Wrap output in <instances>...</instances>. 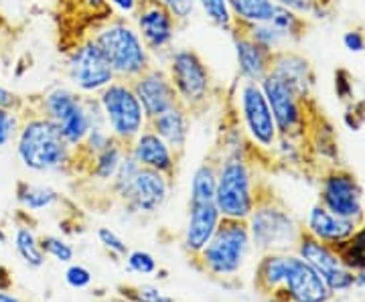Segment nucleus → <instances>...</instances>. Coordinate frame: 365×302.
Masks as SVG:
<instances>
[{"label":"nucleus","instance_id":"obj_13","mask_svg":"<svg viewBox=\"0 0 365 302\" xmlns=\"http://www.w3.org/2000/svg\"><path fill=\"white\" fill-rule=\"evenodd\" d=\"M138 35L150 53L169 49L177 35V19L160 0H138L134 11Z\"/></svg>","mask_w":365,"mask_h":302},{"label":"nucleus","instance_id":"obj_17","mask_svg":"<svg viewBox=\"0 0 365 302\" xmlns=\"http://www.w3.org/2000/svg\"><path fill=\"white\" fill-rule=\"evenodd\" d=\"M232 39L235 47V59H237V71L244 81H254L260 83L262 79L270 73V63H272V53L264 49L260 43L250 37L248 33L242 28L240 23L234 21L232 28Z\"/></svg>","mask_w":365,"mask_h":302},{"label":"nucleus","instance_id":"obj_7","mask_svg":"<svg viewBox=\"0 0 365 302\" xmlns=\"http://www.w3.org/2000/svg\"><path fill=\"white\" fill-rule=\"evenodd\" d=\"M167 73L175 85L179 104L189 114L201 112L207 105L211 98V73L199 53L193 49L173 51Z\"/></svg>","mask_w":365,"mask_h":302},{"label":"nucleus","instance_id":"obj_37","mask_svg":"<svg viewBox=\"0 0 365 302\" xmlns=\"http://www.w3.org/2000/svg\"><path fill=\"white\" fill-rule=\"evenodd\" d=\"M93 282V274L81 264H69L66 270V284L69 288L83 290Z\"/></svg>","mask_w":365,"mask_h":302},{"label":"nucleus","instance_id":"obj_22","mask_svg":"<svg viewBox=\"0 0 365 302\" xmlns=\"http://www.w3.org/2000/svg\"><path fill=\"white\" fill-rule=\"evenodd\" d=\"M189 116L191 114L181 104H177L167 112L148 120L146 128H150L155 134H158L177 155H181L185 150V145H187V138H189V130H191V118Z\"/></svg>","mask_w":365,"mask_h":302},{"label":"nucleus","instance_id":"obj_38","mask_svg":"<svg viewBox=\"0 0 365 302\" xmlns=\"http://www.w3.org/2000/svg\"><path fill=\"white\" fill-rule=\"evenodd\" d=\"M160 2L173 13L177 23H187L195 13V0H160Z\"/></svg>","mask_w":365,"mask_h":302},{"label":"nucleus","instance_id":"obj_34","mask_svg":"<svg viewBox=\"0 0 365 302\" xmlns=\"http://www.w3.org/2000/svg\"><path fill=\"white\" fill-rule=\"evenodd\" d=\"M280 6H287L290 11H294L297 14H309V16H321L325 13V9L329 6L331 0H274Z\"/></svg>","mask_w":365,"mask_h":302},{"label":"nucleus","instance_id":"obj_16","mask_svg":"<svg viewBox=\"0 0 365 302\" xmlns=\"http://www.w3.org/2000/svg\"><path fill=\"white\" fill-rule=\"evenodd\" d=\"M130 88L143 105L146 122L179 104L169 73L160 67H148L143 76L132 79Z\"/></svg>","mask_w":365,"mask_h":302},{"label":"nucleus","instance_id":"obj_10","mask_svg":"<svg viewBox=\"0 0 365 302\" xmlns=\"http://www.w3.org/2000/svg\"><path fill=\"white\" fill-rule=\"evenodd\" d=\"M240 108H242L244 128L250 136V145H256L260 150H272L280 134H278L272 110L262 92L260 83H254V81L242 83Z\"/></svg>","mask_w":365,"mask_h":302},{"label":"nucleus","instance_id":"obj_11","mask_svg":"<svg viewBox=\"0 0 365 302\" xmlns=\"http://www.w3.org/2000/svg\"><path fill=\"white\" fill-rule=\"evenodd\" d=\"M321 205L331 213L353 219H364V191L357 177L345 169L327 172L321 183Z\"/></svg>","mask_w":365,"mask_h":302},{"label":"nucleus","instance_id":"obj_25","mask_svg":"<svg viewBox=\"0 0 365 302\" xmlns=\"http://www.w3.org/2000/svg\"><path fill=\"white\" fill-rule=\"evenodd\" d=\"M13 244L16 254L21 256V260L33 268V270H41L45 262H47V256L45 251L41 250L39 237L35 236L33 227L26 224H19L14 227V236H13Z\"/></svg>","mask_w":365,"mask_h":302},{"label":"nucleus","instance_id":"obj_8","mask_svg":"<svg viewBox=\"0 0 365 302\" xmlns=\"http://www.w3.org/2000/svg\"><path fill=\"white\" fill-rule=\"evenodd\" d=\"M260 88L270 110H272L274 122L280 136H290V138H300L304 136V128L309 126V108H307V100L300 98L299 93L294 92L288 83L282 79L274 78V76H266L260 81Z\"/></svg>","mask_w":365,"mask_h":302},{"label":"nucleus","instance_id":"obj_23","mask_svg":"<svg viewBox=\"0 0 365 302\" xmlns=\"http://www.w3.org/2000/svg\"><path fill=\"white\" fill-rule=\"evenodd\" d=\"M16 201L26 213H39V211L51 209L55 203L61 201V195L47 184L19 181L16 183Z\"/></svg>","mask_w":365,"mask_h":302},{"label":"nucleus","instance_id":"obj_5","mask_svg":"<svg viewBox=\"0 0 365 302\" xmlns=\"http://www.w3.org/2000/svg\"><path fill=\"white\" fill-rule=\"evenodd\" d=\"M258 191L254 189L252 169L246 157H225L217 169L215 207L222 217L248 219L254 211Z\"/></svg>","mask_w":365,"mask_h":302},{"label":"nucleus","instance_id":"obj_14","mask_svg":"<svg viewBox=\"0 0 365 302\" xmlns=\"http://www.w3.org/2000/svg\"><path fill=\"white\" fill-rule=\"evenodd\" d=\"M170 193V179L163 172L138 167V171L134 172L130 184L126 187L122 201L126 205V209L130 213L138 215H150L157 213L169 199Z\"/></svg>","mask_w":365,"mask_h":302},{"label":"nucleus","instance_id":"obj_30","mask_svg":"<svg viewBox=\"0 0 365 302\" xmlns=\"http://www.w3.org/2000/svg\"><path fill=\"white\" fill-rule=\"evenodd\" d=\"M41 250L45 251L47 258H53L59 264H71L76 258V250L73 246L59 236H41L39 237Z\"/></svg>","mask_w":365,"mask_h":302},{"label":"nucleus","instance_id":"obj_3","mask_svg":"<svg viewBox=\"0 0 365 302\" xmlns=\"http://www.w3.org/2000/svg\"><path fill=\"white\" fill-rule=\"evenodd\" d=\"M93 43L104 53L108 63L114 69V76L120 81H128L143 76L150 63V51L144 47L138 31H134L124 21L108 23L98 33H93Z\"/></svg>","mask_w":365,"mask_h":302},{"label":"nucleus","instance_id":"obj_36","mask_svg":"<svg viewBox=\"0 0 365 302\" xmlns=\"http://www.w3.org/2000/svg\"><path fill=\"white\" fill-rule=\"evenodd\" d=\"M96 236L100 239V244H102L112 256H116V258H126V256H128V251L130 250H128L126 241L118 236L116 231H112L110 227H98Z\"/></svg>","mask_w":365,"mask_h":302},{"label":"nucleus","instance_id":"obj_29","mask_svg":"<svg viewBox=\"0 0 365 302\" xmlns=\"http://www.w3.org/2000/svg\"><path fill=\"white\" fill-rule=\"evenodd\" d=\"M278 31L284 33V37L288 39V43L292 41H300L304 35H307V28H309V23L302 14H297L294 11H290L287 6H276V13H274L272 21H270Z\"/></svg>","mask_w":365,"mask_h":302},{"label":"nucleus","instance_id":"obj_4","mask_svg":"<svg viewBox=\"0 0 365 302\" xmlns=\"http://www.w3.org/2000/svg\"><path fill=\"white\" fill-rule=\"evenodd\" d=\"M248 222L252 246L264 254H284L299 244L302 229L292 217V213L276 203L272 195L256 197L254 211L250 213Z\"/></svg>","mask_w":365,"mask_h":302},{"label":"nucleus","instance_id":"obj_44","mask_svg":"<svg viewBox=\"0 0 365 302\" xmlns=\"http://www.w3.org/2000/svg\"><path fill=\"white\" fill-rule=\"evenodd\" d=\"M0 302H21L14 294H11L9 290H0Z\"/></svg>","mask_w":365,"mask_h":302},{"label":"nucleus","instance_id":"obj_43","mask_svg":"<svg viewBox=\"0 0 365 302\" xmlns=\"http://www.w3.org/2000/svg\"><path fill=\"white\" fill-rule=\"evenodd\" d=\"M11 33H13V31H11V23H9V19L0 13V49H2L4 41H6V37H9Z\"/></svg>","mask_w":365,"mask_h":302},{"label":"nucleus","instance_id":"obj_2","mask_svg":"<svg viewBox=\"0 0 365 302\" xmlns=\"http://www.w3.org/2000/svg\"><path fill=\"white\" fill-rule=\"evenodd\" d=\"M252 239L248 222L222 217L209 244L199 251L195 260L203 272L215 278H227L237 274L248 258Z\"/></svg>","mask_w":365,"mask_h":302},{"label":"nucleus","instance_id":"obj_46","mask_svg":"<svg viewBox=\"0 0 365 302\" xmlns=\"http://www.w3.org/2000/svg\"><path fill=\"white\" fill-rule=\"evenodd\" d=\"M268 302H292V301H288V298H284V296H272Z\"/></svg>","mask_w":365,"mask_h":302},{"label":"nucleus","instance_id":"obj_26","mask_svg":"<svg viewBox=\"0 0 365 302\" xmlns=\"http://www.w3.org/2000/svg\"><path fill=\"white\" fill-rule=\"evenodd\" d=\"M227 6L234 21L246 25H260L272 21L278 4L274 0H227Z\"/></svg>","mask_w":365,"mask_h":302},{"label":"nucleus","instance_id":"obj_6","mask_svg":"<svg viewBox=\"0 0 365 302\" xmlns=\"http://www.w3.org/2000/svg\"><path fill=\"white\" fill-rule=\"evenodd\" d=\"M100 108L110 134L124 146H130L134 138L146 128V116L136 93L128 81H112L100 92Z\"/></svg>","mask_w":365,"mask_h":302},{"label":"nucleus","instance_id":"obj_12","mask_svg":"<svg viewBox=\"0 0 365 302\" xmlns=\"http://www.w3.org/2000/svg\"><path fill=\"white\" fill-rule=\"evenodd\" d=\"M297 250H299L300 258L325 280V284L331 292H345V290L355 286L353 272L343 266L339 256L333 251L331 246H327L311 234L302 231L299 244H297Z\"/></svg>","mask_w":365,"mask_h":302},{"label":"nucleus","instance_id":"obj_41","mask_svg":"<svg viewBox=\"0 0 365 302\" xmlns=\"http://www.w3.org/2000/svg\"><path fill=\"white\" fill-rule=\"evenodd\" d=\"M343 45L345 49L351 53L365 51V33L359 28H351L343 35Z\"/></svg>","mask_w":365,"mask_h":302},{"label":"nucleus","instance_id":"obj_19","mask_svg":"<svg viewBox=\"0 0 365 302\" xmlns=\"http://www.w3.org/2000/svg\"><path fill=\"white\" fill-rule=\"evenodd\" d=\"M270 76L282 79L299 93L300 98H304V100L311 98V90L314 85L313 67L309 63V59H304L299 53L290 51V49H280V51L272 53Z\"/></svg>","mask_w":365,"mask_h":302},{"label":"nucleus","instance_id":"obj_40","mask_svg":"<svg viewBox=\"0 0 365 302\" xmlns=\"http://www.w3.org/2000/svg\"><path fill=\"white\" fill-rule=\"evenodd\" d=\"M335 92L343 102H353V81L345 69H339L335 73Z\"/></svg>","mask_w":365,"mask_h":302},{"label":"nucleus","instance_id":"obj_42","mask_svg":"<svg viewBox=\"0 0 365 302\" xmlns=\"http://www.w3.org/2000/svg\"><path fill=\"white\" fill-rule=\"evenodd\" d=\"M110 4H114L116 9H120L122 13L134 14L136 6H138V0H108Z\"/></svg>","mask_w":365,"mask_h":302},{"label":"nucleus","instance_id":"obj_28","mask_svg":"<svg viewBox=\"0 0 365 302\" xmlns=\"http://www.w3.org/2000/svg\"><path fill=\"white\" fill-rule=\"evenodd\" d=\"M215 189H217V167L205 160L193 172L189 203H215Z\"/></svg>","mask_w":365,"mask_h":302},{"label":"nucleus","instance_id":"obj_35","mask_svg":"<svg viewBox=\"0 0 365 302\" xmlns=\"http://www.w3.org/2000/svg\"><path fill=\"white\" fill-rule=\"evenodd\" d=\"M122 290L132 302H175L169 294H165L163 290L153 286V284H140V286H134V288Z\"/></svg>","mask_w":365,"mask_h":302},{"label":"nucleus","instance_id":"obj_18","mask_svg":"<svg viewBox=\"0 0 365 302\" xmlns=\"http://www.w3.org/2000/svg\"><path fill=\"white\" fill-rule=\"evenodd\" d=\"M128 150L140 167L163 172L169 179H173V175L177 172L179 155L150 128H144L128 146Z\"/></svg>","mask_w":365,"mask_h":302},{"label":"nucleus","instance_id":"obj_1","mask_svg":"<svg viewBox=\"0 0 365 302\" xmlns=\"http://www.w3.org/2000/svg\"><path fill=\"white\" fill-rule=\"evenodd\" d=\"M16 155L33 172L66 171L73 167V148L53 120L41 114L23 118L16 134Z\"/></svg>","mask_w":365,"mask_h":302},{"label":"nucleus","instance_id":"obj_20","mask_svg":"<svg viewBox=\"0 0 365 302\" xmlns=\"http://www.w3.org/2000/svg\"><path fill=\"white\" fill-rule=\"evenodd\" d=\"M222 222V215L215 207V203H189V219L182 236V246L193 258L199 256L213 237L217 225Z\"/></svg>","mask_w":365,"mask_h":302},{"label":"nucleus","instance_id":"obj_39","mask_svg":"<svg viewBox=\"0 0 365 302\" xmlns=\"http://www.w3.org/2000/svg\"><path fill=\"white\" fill-rule=\"evenodd\" d=\"M0 108H4V110H13V112H19V114L23 116L26 110V98L19 95V93L11 92V90H6V88L0 83Z\"/></svg>","mask_w":365,"mask_h":302},{"label":"nucleus","instance_id":"obj_33","mask_svg":"<svg viewBox=\"0 0 365 302\" xmlns=\"http://www.w3.org/2000/svg\"><path fill=\"white\" fill-rule=\"evenodd\" d=\"M126 268H128V272L148 276V274H155L157 272L158 264L153 254H148V251L144 250H132L126 256Z\"/></svg>","mask_w":365,"mask_h":302},{"label":"nucleus","instance_id":"obj_27","mask_svg":"<svg viewBox=\"0 0 365 302\" xmlns=\"http://www.w3.org/2000/svg\"><path fill=\"white\" fill-rule=\"evenodd\" d=\"M333 251L339 256L343 266L351 272H364L365 270V225L357 229L351 237L343 239L339 244L331 246Z\"/></svg>","mask_w":365,"mask_h":302},{"label":"nucleus","instance_id":"obj_47","mask_svg":"<svg viewBox=\"0 0 365 302\" xmlns=\"http://www.w3.org/2000/svg\"><path fill=\"white\" fill-rule=\"evenodd\" d=\"M0 241H2V244H4V241H6V236H4V234H2V231H0Z\"/></svg>","mask_w":365,"mask_h":302},{"label":"nucleus","instance_id":"obj_15","mask_svg":"<svg viewBox=\"0 0 365 302\" xmlns=\"http://www.w3.org/2000/svg\"><path fill=\"white\" fill-rule=\"evenodd\" d=\"M292 302H329L333 292L325 280L314 272L300 256H287V272L278 294Z\"/></svg>","mask_w":365,"mask_h":302},{"label":"nucleus","instance_id":"obj_32","mask_svg":"<svg viewBox=\"0 0 365 302\" xmlns=\"http://www.w3.org/2000/svg\"><path fill=\"white\" fill-rule=\"evenodd\" d=\"M21 124H23V116L19 112L0 108V148H4L13 140H16Z\"/></svg>","mask_w":365,"mask_h":302},{"label":"nucleus","instance_id":"obj_24","mask_svg":"<svg viewBox=\"0 0 365 302\" xmlns=\"http://www.w3.org/2000/svg\"><path fill=\"white\" fill-rule=\"evenodd\" d=\"M128 146H124L120 140H116L114 136L110 138V142L91 158L90 162V175L98 181H104V183H110L116 175L118 167L122 162V158L126 155Z\"/></svg>","mask_w":365,"mask_h":302},{"label":"nucleus","instance_id":"obj_21","mask_svg":"<svg viewBox=\"0 0 365 302\" xmlns=\"http://www.w3.org/2000/svg\"><path fill=\"white\" fill-rule=\"evenodd\" d=\"M357 231V222L345 219L335 213L325 209L321 203L314 205L309 213V222H307V234L317 237L319 241H323L327 246L339 244L343 239L351 237Z\"/></svg>","mask_w":365,"mask_h":302},{"label":"nucleus","instance_id":"obj_45","mask_svg":"<svg viewBox=\"0 0 365 302\" xmlns=\"http://www.w3.org/2000/svg\"><path fill=\"white\" fill-rule=\"evenodd\" d=\"M355 286L365 288V270L364 272H357V274H355Z\"/></svg>","mask_w":365,"mask_h":302},{"label":"nucleus","instance_id":"obj_9","mask_svg":"<svg viewBox=\"0 0 365 302\" xmlns=\"http://www.w3.org/2000/svg\"><path fill=\"white\" fill-rule=\"evenodd\" d=\"M67 78L79 92H102L112 81H116L114 69L108 63L104 53L93 39L79 43L67 57Z\"/></svg>","mask_w":365,"mask_h":302},{"label":"nucleus","instance_id":"obj_31","mask_svg":"<svg viewBox=\"0 0 365 302\" xmlns=\"http://www.w3.org/2000/svg\"><path fill=\"white\" fill-rule=\"evenodd\" d=\"M201 4V9L205 11L207 19L225 33H232L234 28V16L227 6V0H197Z\"/></svg>","mask_w":365,"mask_h":302}]
</instances>
